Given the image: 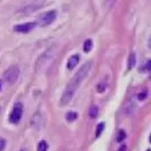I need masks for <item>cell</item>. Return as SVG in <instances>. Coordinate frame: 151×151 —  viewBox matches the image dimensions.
<instances>
[{
    "label": "cell",
    "mask_w": 151,
    "mask_h": 151,
    "mask_svg": "<svg viewBox=\"0 0 151 151\" xmlns=\"http://www.w3.org/2000/svg\"><path fill=\"white\" fill-rule=\"evenodd\" d=\"M91 67H92V63H91V61H88V63L83 64V65L81 66V68L76 72L75 75L73 76V78L70 80V82L67 84L66 89H65L63 96H61V98H60L61 106H66V105H68V104L72 101V99L74 97L77 88L81 85V83L84 81V78L89 75Z\"/></svg>",
    "instance_id": "obj_1"
},
{
    "label": "cell",
    "mask_w": 151,
    "mask_h": 151,
    "mask_svg": "<svg viewBox=\"0 0 151 151\" xmlns=\"http://www.w3.org/2000/svg\"><path fill=\"white\" fill-rule=\"evenodd\" d=\"M55 55H56V47H50V48H48L45 52L39 57L37 63H35V66H34L35 72H40V70L45 69V68L52 61Z\"/></svg>",
    "instance_id": "obj_2"
},
{
    "label": "cell",
    "mask_w": 151,
    "mask_h": 151,
    "mask_svg": "<svg viewBox=\"0 0 151 151\" xmlns=\"http://www.w3.org/2000/svg\"><path fill=\"white\" fill-rule=\"evenodd\" d=\"M19 74H21L19 67H18L17 65H13V66H10L8 69H6V72H4V74H2V80H4L5 82H7V83L13 84L18 80Z\"/></svg>",
    "instance_id": "obj_3"
},
{
    "label": "cell",
    "mask_w": 151,
    "mask_h": 151,
    "mask_svg": "<svg viewBox=\"0 0 151 151\" xmlns=\"http://www.w3.org/2000/svg\"><path fill=\"white\" fill-rule=\"evenodd\" d=\"M56 17H57V12L56 10H48V12L43 13L42 15L39 16L37 23L40 26H48L51 23H53Z\"/></svg>",
    "instance_id": "obj_4"
},
{
    "label": "cell",
    "mask_w": 151,
    "mask_h": 151,
    "mask_svg": "<svg viewBox=\"0 0 151 151\" xmlns=\"http://www.w3.org/2000/svg\"><path fill=\"white\" fill-rule=\"evenodd\" d=\"M23 115V105L21 102H17L14 105V108L12 110V113L9 114V122L12 124H18L19 121L22 119Z\"/></svg>",
    "instance_id": "obj_5"
},
{
    "label": "cell",
    "mask_w": 151,
    "mask_h": 151,
    "mask_svg": "<svg viewBox=\"0 0 151 151\" xmlns=\"http://www.w3.org/2000/svg\"><path fill=\"white\" fill-rule=\"evenodd\" d=\"M43 2H45V0H35L34 2H32L30 5L23 7L22 9H19V10H18V14H23V15L31 14V13L38 10L40 7H42V6H43Z\"/></svg>",
    "instance_id": "obj_6"
},
{
    "label": "cell",
    "mask_w": 151,
    "mask_h": 151,
    "mask_svg": "<svg viewBox=\"0 0 151 151\" xmlns=\"http://www.w3.org/2000/svg\"><path fill=\"white\" fill-rule=\"evenodd\" d=\"M35 26H37V23H33V22L24 23V24H18V25L14 26V31L18 32V33H29Z\"/></svg>",
    "instance_id": "obj_7"
},
{
    "label": "cell",
    "mask_w": 151,
    "mask_h": 151,
    "mask_svg": "<svg viewBox=\"0 0 151 151\" xmlns=\"http://www.w3.org/2000/svg\"><path fill=\"white\" fill-rule=\"evenodd\" d=\"M31 124H32V127H34V129H40V127L43 125L42 115L40 113H37L35 115H33V117H32V119H31Z\"/></svg>",
    "instance_id": "obj_8"
},
{
    "label": "cell",
    "mask_w": 151,
    "mask_h": 151,
    "mask_svg": "<svg viewBox=\"0 0 151 151\" xmlns=\"http://www.w3.org/2000/svg\"><path fill=\"white\" fill-rule=\"evenodd\" d=\"M80 61V56L78 55H73L69 57V59L67 61V69H74L76 67V65Z\"/></svg>",
    "instance_id": "obj_9"
},
{
    "label": "cell",
    "mask_w": 151,
    "mask_h": 151,
    "mask_svg": "<svg viewBox=\"0 0 151 151\" xmlns=\"http://www.w3.org/2000/svg\"><path fill=\"white\" fill-rule=\"evenodd\" d=\"M92 47H93V42H92V40H90V39L85 40V41H84V45H83L84 52H90L91 50H92Z\"/></svg>",
    "instance_id": "obj_10"
},
{
    "label": "cell",
    "mask_w": 151,
    "mask_h": 151,
    "mask_svg": "<svg viewBox=\"0 0 151 151\" xmlns=\"http://www.w3.org/2000/svg\"><path fill=\"white\" fill-rule=\"evenodd\" d=\"M98 111H99V109H98V107L97 106L91 107L90 110H89V115H90L91 118H96V117L98 116Z\"/></svg>",
    "instance_id": "obj_11"
},
{
    "label": "cell",
    "mask_w": 151,
    "mask_h": 151,
    "mask_svg": "<svg viewBox=\"0 0 151 151\" xmlns=\"http://www.w3.org/2000/svg\"><path fill=\"white\" fill-rule=\"evenodd\" d=\"M76 118H77V114H76L75 111H69V113L66 114V121L73 122V121H75Z\"/></svg>",
    "instance_id": "obj_12"
},
{
    "label": "cell",
    "mask_w": 151,
    "mask_h": 151,
    "mask_svg": "<svg viewBox=\"0 0 151 151\" xmlns=\"http://www.w3.org/2000/svg\"><path fill=\"white\" fill-rule=\"evenodd\" d=\"M104 129H105V123H99L98 126H97V129H96V136L99 137V136L101 135Z\"/></svg>",
    "instance_id": "obj_13"
},
{
    "label": "cell",
    "mask_w": 151,
    "mask_h": 151,
    "mask_svg": "<svg viewBox=\"0 0 151 151\" xmlns=\"http://www.w3.org/2000/svg\"><path fill=\"white\" fill-rule=\"evenodd\" d=\"M38 151H48V143L45 141H40L38 144Z\"/></svg>",
    "instance_id": "obj_14"
},
{
    "label": "cell",
    "mask_w": 151,
    "mask_h": 151,
    "mask_svg": "<svg viewBox=\"0 0 151 151\" xmlns=\"http://www.w3.org/2000/svg\"><path fill=\"white\" fill-rule=\"evenodd\" d=\"M134 65H135V55L132 52L129 55V66L127 68L131 69L132 67H134Z\"/></svg>",
    "instance_id": "obj_15"
},
{
    "label": "cell",
    "mask_w": 151,
    "mask_h": 151,
    "mask_svg": "<svg viewBox=\"0 0 151 151\" xmlns=\"http://www.w3.org/2000/svg\"><path fill=\"white\" fill-rule=\"evenodd\" d=\"M126 137V134H125V131L123 129H119L118 131V134H117V142H123Z\"/></svg>",
    "instance_id": "obj_16"
},
{
    "label": "cell",
    "mask_w": 151,
    "mask_h": 151,
    "mask_svg": "<svg viewBox=\"0 0 151 151\" xmlns=\"http://www.w3.org/2000/svg\"><path fill=\"white\" fill-rule=\"evenodd\" d=\"M5 147H6V140L2 139V137H0V151L4 150Z\"/></svg>",
    "instance_id": "obj_17"
},
{
    "label": "cell",
    "mask_w": 151,
    "mask_h": 151,
    "mask_svg": "<svg viewBox=\"0 0 151 151\" xmlns=\"http://www.w3.org/2000/svg\"><path fill=\"white\" fill-rule=\"evenodd\" d=\"M115 1H116V0H106V6L108 8H111L113 5L115 4Z\"/></svg>",
    "instance_id": "obj_18"
},
{
    "label": "cell",
    "mask_w": 151,
    "mask_h": 151,
    "mask_svg": "<svg viewBox=\"0 0 151 151\" xmlns=\"http://www.w3.org/2000/svg\"><path fill=\"white\" fill-rule=\"evenodd\" d=\"M105 88H106V85H104V84H99L98 86H97V91H98V92H102V91L105 90Z\"/></svg>",
    "instance_id": "obj_19"
},
{
    "label": "cell",
    "mask_w": 151,
    "mask_h": 151,
    "mask_svg": "<svg viewBox=\"0 0 151 151\" xmlns=\"http://www.w3.org/2000/svg\"><path fill=\"white\" fill-rule=\"evenodd\" d=\"M125 149H126V147H125V145H123L121 149H119V151H125Z\"/></svg>",
    "instance_id": "obj_20"
},
{
    "label": "cell",
    "mask_w": 151,
    "mask_h": 151,
    "mask_svg": "<svg viewBox=\"0 0 151 151\" xmlns=\"http://www.w3.org/2000/svg\"><path fill=\"white\" fill-rule=\"evenodd\" d=\"M1 86H2V85H1V81H0V90H1Z\"/></svg>",
    "instance_id": "obj_21"
},
{
    "label": "cell",
    "mask_w": 151,
    "mask_h": 151,
    "mask_svg": "<svg viewBox=\"0 0 151 151\" xmlns=\"http://www.w3.org/2000/svg\"><path fill=\"white\" fill-rule=\"evenodd\" d=\"M21 151H26L25 149H21Z\"/></svg>",
    "instance_id": "obj_22"
},
{
    "label": "cell",
    "mask_w": 151,
    "mask_h": 151,
    "mask_svg": "<svg viewBox=\"0 0 151 151\" xmlns=\"http://www.w3.org/2000/svg\"><path fill=\"white\" fill-rule=\"evenodd\" d=\"M0 111H1V108H0Z\"/></svg>",
    "instance_id": "obj_23"
},
{
    "label": "cell",
    "mask_w": 151,
    "mask_h": 151,
    "mask_svg": "<svg viewBox=\"0 0 151 151\" xmlns=\"http://www.w3.org/2000/svg\"><path fill=\"white\" fill-rule=\"evenodd\" d=\"M147 151H150V150H147Z\"/></svg>",
    "instance_id": "obj_24"
}]
</instances>
